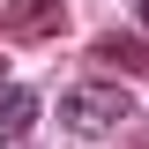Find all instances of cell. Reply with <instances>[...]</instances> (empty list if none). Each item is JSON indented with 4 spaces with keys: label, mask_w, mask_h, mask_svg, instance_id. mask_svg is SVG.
I'll list each match as a JSON object with an SVG mask.
<instances>
[{
    "label": "cell",
    "mask_w": 149,
    "mask_h": 149,
    "mask_svg": "<svg viewBox=\"0 0 149 149\" xmlns=\"http://www.w3.org/2000/svg\"><path fill=\"white\" fill-rule=\"evenodd\" d=\"M127 119V90H112V82H74L60 90V127L67 134H104Z\"/></svg>",
    "instance_id": "6da1fadb"
},
{
    "label": "cell",
    "mask_w": 149,
    "mask_h": 149,
    "mask_svg": "<svg viewBox=\"0 0 149 149\" xmlns=\"http://www.w3.org/2000/svg\"><path fill=\"white\" fill-rule=\"evenodd\" d=\"M8 37H15V45H52L60 30H67V8H60V0H8Z\"/></svg>",
    "instance_id": "7a4b0ae2"
},
{
    "label": "cell",
    "mask_w": 149,
    "mask_h": 149,
    "mask_svg": "<svg viewBox=\"0 0 149 149\" xmlns=\"http://www.w3.org/2000/svg\"><path fill=\"white\" fill-rule=\"evenodd\" d=\"M97 60H112V67H149V37H97Z\"/></svg>",
    "instance_id": "277c9868"
},
{
    "label": "cell",
    "mask_w": 149,
    "mask_h": 149,
    "mask_svg": "<svg viewBox=\"0 0 149 149\" xmlns=\"http://www.w3.org/2000/svg\"><path fill=\"white\" fill-rule=\"evenodd\" d=\"M37 112H45V97H37V90H22V82H8V90H0V149H8V142H22Z\"/></svg>",
    "instance_id": "3957f363"
},
{
    "label": "cell",
    "mask_w": 149,
    "mask_h": 149,
    "mask_svg": "<svg viewBox=\"0 0 149 149\" xmlns=\"http://www.w3.org/2000/svg\"><path fill=\"white\" fill-rule=\"evenodd\" d=\"M134 15H142V30H149V0H134Z\"/></svg>",
    "instance_id": "5b68a950"
}]
</instances>
